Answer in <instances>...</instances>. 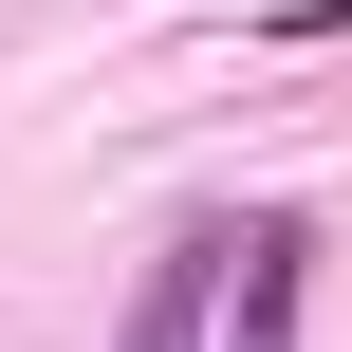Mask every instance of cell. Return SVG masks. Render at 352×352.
I'll list each match as a JSON object with an SVG mask.
<instances>
[{"label":"cell","mask_w":352,"mask_h":352,"mask_svg":"<svg viewBox=\"0 0 352 352\" xmlns=\"http://www.w3.org/2000/svg\"><path fill=\"white\" fill-rule=\"evenodd\" d=\"M297 278H316V223H241V260H223V352H297Z\"/></svg>","instance_id":"cell-1"},{"label":"cell","mask_w":352,"mask_h":352,"mask_svg":"<svg viewBox=\"0 0 352 352\" xmlns=\"http://www.w3.org/2000/svg\"><path fill=\"white\" fill-rule=\"evenodd\" d=\"M223 260H241V223H186V241L148 260V297H130V352H204V297H223Z\"/></svg>","instance_id":"cell-2"}]
</instances>
